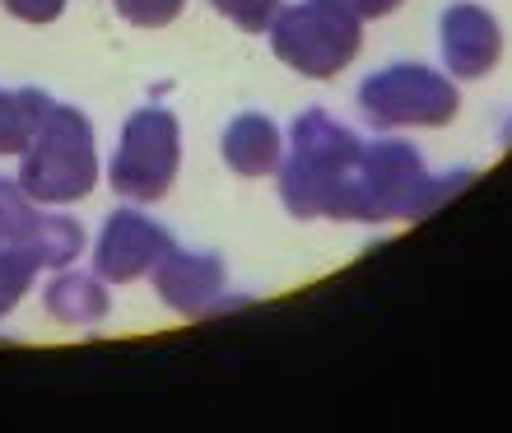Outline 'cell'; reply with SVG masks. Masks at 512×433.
Here are the masks:
<instances>
[{"label":"cell","instance_id":"9","mask_svg":"<svg viewBox=\"0 0 512 433\" xmlns=\"http://www.w3.org/2000/svg\"><path fill=\"white\" fill-rule=\"evenodd\" d=\"M438 47H443V66L452 80H480L499 66L503 33L494 14L480 5H452L438 19Z\"/></svg>","mask_w":512,"mask_h":433},{"label":"cell","instance_id":"17","mask_svg":"<svg viewBox=\"0 0 512 433\" xmlns=\"http://www.w3.org/2000/svg\"><path fill=\"white\" fill-rule=\"evenodd\" d=\"M117 10H122V19L135 28H163L177 19L182 0H117Z\"/></svg>","mask_w":512,"mask_h":433},{"label":"cell","instance_id":"16","mask_svg":"<svg viewBox=\"0 0 512 433\" xmlns=\"http://www.w3.org/2000/svg\"><path fill=\"white\" fill-rule=\"evenodd\" d=\"M224 19H233V24L243 28V33H266L270 24H275V14L284 10L280 0H210Z\"/></svg>","mask_w":512,"mask_h":433},{"label":"cell","instance_id":"15","mask_svg":"<svg viewBox=\"0 0 512 433\" xmlns=\"http://www.w3.org/2000/svg\"><path fill=\"white\" fill-rule=\"evenodd\" d=\"M33 275H38V261L24 252V243H10L0 247V317L28 294L33 285Z\"/></svg>","mask_w":512,"mask_h":433},{"label":"cell","instance_id":"12","mask_svg":"<svg viewBox=\"0 0 512 433\" xmlns=\"http://www.w3.org/2000/svg\"><path fill=\"white\" fill-rule=\"evenodd\" d=\"M56 103L42 89H0V154H24Z\"/></svg>","mask_w":512,"mask_h":433},{"label":"cell","instance_id":"7","mask_svg":"<svg viewBox=\"0 0 512 433\" xmlns=\"http://www.w3.org/2000/svg\"><path fill=\"white\" fill-rule=\"evenodd\" d=\"M154 289L182 317H215L224 308H243L247 294H229V275L215 252H182L173 247L154 271Z\"/></svg>","mask_w":512,"mask_h":433},{"label":"cell","instance_id":"11","mask_svg":"<svg viewBox=\"0 0 512 433\" xmlns=\"http://www.w3.org/2000/svg\"><path fill=\"white\" fill-rule=\"evenodd\" d=\"M47 312H52L61 326H94L108 317V280L89 271H61L42 294Z\"/></svg>","mask_w":512,"mask_h":433},{"label":"cell","instance_id":"1","mask_svg":"<svg viewBox=\"0 0 512 433\" xmlns=\"http://www.w3.org/2000/svg\"><path fill=\"white\" fill-rule=\"evenodd\" d=\"M466 182H471V168L429 177L415 145H405V140H373V145H359L354 163L345 168L336 219H359V224L424 219L447 196H457V187H466Z\"/></svg>","mask_w":512,"mask_h":433},{"label":"cell","instance_id":"13","mask_svg":"<svg viewBox=\"0 0 512 433\" xmlns=\"http://www.w3.org/2000/svg\"><path fill=\"white\" fill-rule=\"evenodd\" d=\"M80 247H84V229L75 219H61V215H38V224L24 238V252L38 261V271L70 266V261L80 257Z\"/></svg>","mask_w":512,"mask_h":433},{"label":"cell","instance_id":"5","mask_svg":"<svg viewBox=\"0 0 512 433\" xmlns=\"http://www.w3.org/2000/svg\"><path fill=\"white\" fill-rule=\"evenodd\" d=\"M457 103V84L419 61L382 66L359 84V108L373 126H447Z\"/></svg>","mask_w":512,"mask_h":433},{"label":"cell","instance_id":"14","mask_svg":"<svg viewBox=\"0 0 512 433\" xmlns=\"http://www.w3.org/2000/svg\"><path fill=\"white\" fill-rule=\"evenodd\" d=\"M33 224H38V210L24 196V187L10 182V177H0V247L24 243Z\"/></svg>","mask_w":512,"mask_h":433},{"label":"cell","instance_id":"6","mask_svg":"<svg viewBox=\"0 0 512 433\" xmlns=\"http://www.w3.org/2000/svg\"><path fill=\"white\" fill-rule=\"evenodd\" d=\"M177 154H182V136H177L173 112L154 103L135 108L122 126V145L112 154V187L131 201H159L177 177Z\"/></svg>","mask_w":512,"mask_h":433},{"label":"cell","instance_id":"8","mask_svg":"<svg viewBox=\"0 0 512 433\" xmlns=\"http://www.w3.org/2000/svg\"><path fill=\"white\" fill-rule=\"evenodd\" d=\"M173 233L154 224L140 210H117L103 224V238L94 247V275H103L108 285H131L140 275H154L159 261L173 252Z\"/></svg>","mask_w":512,"mask_h":433},{"label":"cell","instance_id":"19","mask_svg":"<svg viewBox=\"0 0 512 433\" xmlns=\"http://www.w3.org/2000/svg\"><path fill=\"white\" fill-rule=\"evenodd\" d=\"M336 5H345V10L359 14V19H382V14H391L401 0H336Z\"/></svg>","mask_w":512,"mask_h":433},{"label":"cell","instance_id":"4","mask_svg":"<svg viewBox=\"0 0 512 433\" xmlns=\"http://www.w3.org/2000/svg\"><path fill=\"white\" fill-rule=\"evenodd\" d=\"M364 42V19L350 14L336 0H303L275 14L270 24V47L289 70L308 80H331L354 61Z\"/></svg>","mask_w":512,"mask_h":433},{"label":"cell","instance_id":"18","mask_svg":"<svg viewBox=\"0 0 512 433\" xmlns=\"http://www.w3.org/2000/svg\"><path fill=\"white\" fill-rule=\"evenodd\" d=\"M14 19H24V24H52L56 14L66 10V0H0Z\"/></svg>","mask_w":512,"mask_h":433},{"label":"cell","instance_id":"10","mask_svg":"<svg viewBox=\"0 0 512 433\" xmlns=\"http://www.w3.org/2000/svg\"><path fill=\"white\" fill-rule=\"evenodd\" d=\"M224 163H229L238 177H266L280 168V126L270 122L266 112H243L224 126Z\"/></svg>","mask_w":512,"mask_h":433},{"label":"cell","instance_id":"2","mask_svg":"<svg viewBox=\"0 0 512 433\" xmlns=\"http://www.w3.org/2000/svg\"><path fill=\"white\" fill-rule=\"evenodd\" d=\"M289 159L280 168V196L294 219H336L340 182L359 154L354 131L322 108H308L289 131Z\"/></svg>","mask_w":512,"mask_h":433},{"label":"cell","instance_id":"3","mask_svg":"<svg viewBox=\"0 0 512 433\" xmlns=\"http://www.w3.org/2000/svg\"><path fill=\"white\" fill-rule=\"evenodd\" d=\"M98 182V149H94V126L80 108H61L56 103L47 112V122L38 126V136L24 145V163H19V187L33 205H66L89 196Z\"/></svg>","mask_w":512,"mask_h":433}]
</instances>
